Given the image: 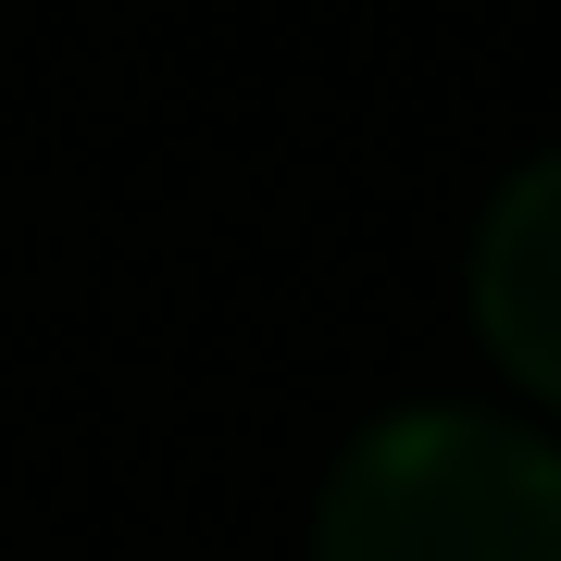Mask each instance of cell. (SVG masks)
<instances>
[{
    "mask_svg": "<svg viewBox=\"0 0 561 561\" xmlns=\"http://www.w3.org/2000/svg\"><path fill=\"white\" fill-rule=\"evenodd\" d=\"M312 561H561V449L500 412H387L324 486Z\"/></svg>",
    "mask_w": 561,
    "mask_h": 561,
    "instance_id": "cell-1",
    "label": "cell"
},
{
    "mask_svg": "<svg viewBox=\"0 0 561 561\" xmlns=\"http://www.w3.org/2000/svg\"><path fill=\"white\" fill-rule=\"evenodd\" d=\"M474 337L512 362V387L561 400V150L486 201L474 238Z\"/></svg>",
    "mask_w": 561,
    "mask_h": 561,
    "instance_id": "cell-2",
    "label": "cell"
}]
</instances>
